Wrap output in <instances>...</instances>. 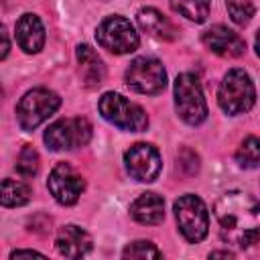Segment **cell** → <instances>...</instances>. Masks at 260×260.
<instances>
[{
  "instance_id": "cell-26",
  "label": "cell",
  "mask_w": 260,
  "mask_h": 260,
  "mask_svg": "<svg viewBox=\"0 0 260 260\" xmlns=\"http://www.w3.org/2000/svg\"><path fill=\"white\" fill-rule=\"evenodd\" d=\"M234 254L230 250H217V252H211L209 258H232Z\"/></svg>"
},
{
  "instance_id": "cell-23",
  "label": "cell",
  "mask_w": 260,
  "mask_h": 260,
  "mask_svg": "<svg viewBox=\"0 0 260 260\" xmlns=\"http://www.w3.org/2000/svg\"><path fill=\"white\" fill-rule=\"evenodd\" d=\"M228 12L236 24H248L254 16V4L252 0H225Z\"/></svg>"
},
{
  "instance_id": "cell-18",
  "label": "cell",
  "mask_w": 260,
  "mask_h": 260,
  "mask_svg": "<svg viewBox=\"0 0 260 260\" xmlns=\"http://www.w3.org/2000/svg\"><path fill=\"white\" fill-rule=\"evenodd\" d=\"M30 187L18 179H4L2 181V205L4 207H18L28 203Z\"/></svg>"
},
{
  "instance_id": "cell-16",
  "label": "cell",
  "mask_w": 260,
  "mask_h": 260,
  "mask_svg": "<svg viewBox=\"0 0 260 260\" xmlns=\"http://www.w3.org/2000/svg\"><path fill=\"white\" fill-rule=\"evenodd\" d=\"M130 215L144 225H156L165 219V201L156 193H142L130 205Z\"/></svg>"
},
{
  "instance_id": "cell-1",
  "label": "cell",
  "mask_w": 260,
  "mask_h": 260,
  "mask_svg": "<svg viewBox=\"0 0 260 260\" xmlns=\"http://www.w3.org/2000/svg\"><path fill=\"white\" fill-rule=\"evenodd\" d=\"M213 215L223 242L236 248L260 242V201L256 197L244 191H228L215 201Z\"/></svg>"
},
{
  "instance_id": "cell-8",
  "label": "cell",
  "mask_w": 260,
  "mask_h": 260,
  "mask_svg": "<svg viewBox=\"0 0 260 260\" xmlns=\"http://www.w3.org/2000/svg\"><path fill=\"white\" fill-rule=\"evenodd\" d=\"M43 138L51 150H73L91 140V124L85 118H61L45 130Z\"/></svg>"
},
{
  "instance_id": "cell-5",
  "label": "cell",
  "mask_w": 260,
  "mask_h": 260,
  "mask_svg": "<svg viewBox=\"0 0 260 260\" xmlns=\"http://www.w3.org/2000/svg\"><path fill=\"white\" fill-rule=\"evenodd\" d=\"M175 110L179 118L191 126H197L207 118V104L193 73H181L175 79Z\"/></svg>"
},
{
  "instance_id": "cell-27",
  "label": "cell",
  "mask_w": 260,
  "mask_h": 260,
  "mask_svg": "<svg viewBox=\"0 0 260 260\" xmlns=\"http://www.w3.org/2000/svg\"><path fill=\"white\" fill-rule=\"evenodd\" d=\"M256 53H258V57H260V30H258V35H256Z\"/></svg>"
},
{
  "instance_id": "cell-19",
  "label": "cell",
  "mask_w": 260,
  "mask_h": 260,
  "mask_svg": "<svg viewBox=\"0 0 260 260\" xmlns=\"http://www.w3.org/2000/svg\"><path fill=\"white\" fill-rule=\"evenodd\" d=\"M171 8L193 22H203L209 14L211 0H169Z\"/></svg>"
},
{
  "instance_id": "cell-13",
  "label": "cell",
  "mask_w": 260,
  "mask_h": 260,
  "mask_svg": "<svg viewBox=\"0 0 260 260\" xmlns=\"http://www.w3.org/2000/svg\"><path fill=\"white\" fill-rule=\"evenodd\" d=\"M55 248L65 258H81L91 250V236L79 225H63L57 234Z\"/></svg>"
},
{
  "instance_id": "cell-4",
  "label": "cell",
  "mask_w": 260,
  "mask_h": 260,
  "mask_svg": "<svg viewBox=\"0 0 260 260\" xmlns=\"http://www.w3.org/2000/svg\"><path fill=\"white\" fill-rule=\"evenodd\" d=\"M59 106H61V98L55 91L45 87H35L26 91L16 104V120L22 130L30 132L37 126H41L45 120H49V116H53Z\"/></svg>"
},
{
  "instance_id": "cell-21",
  "label": "cell",
  "mask_w": 260,
  "mask_h": 260,
  "mask_svg": "<svg viewBox=\"0 0 260 260\" xmlns=\"http://www.w3.org/2000/svg\"><path fill=\"white\" fill-rule=\"evenodd\" d=\"M16 171L20 177L24 179H30L39 173V152L30 146V144H24L22 150L18 152V158H16Z\"/></svg>"
},
{
  "instance_id": "cell-6",
  "label": "cell",
  "mask_w": 260,
  "mask_h": 260,
  "mask_svg": "<svg viewBox=\"0 0 260 260\" xmlns=\"http://www.w3.org/2000/svg\"><path fill=\"white\" fill-rule=\"evenodd\" d=\"M173 209H175L177 225H179V230H181V234L185 236L187 242L197 244L207 236L209 215H207V207L201 201V197H197L193 193L181 195L175 201Z\"/></svg>"
},
{
  "instance_id": "cell-14",
  "label": "cell",
  "mask_w": 260,
  "mask_h": 260,
  "mask_svg": "<svg viewBox=\"0 0 260 260\" xmlns=\"http://www.w3.org/2000/svg\"><path fill=\"white\" fill-rule=\"evenodd\" d=\"M16 41L24 53H39L45 45V26L37 14H22L16 20Z\"/></svg>"
},
{
  "instance_id": "cell-24",
  "label": "cell",
  "mask_w": 260,
  "mask_h": 260,
  "mask_svg": "<svg viewBox=\"0 0 260 260\" xmlns=\"http://www.w3.org/2000/svg\"><path fill=\"white\" fill-rule=\"evenodd\" d=\"M22 256H41V258H43V254H41V252H35V250H14V252L10 254L12 260L22 258Z\"/></svg>"
},
{
  "instance_id": "cell-17",
  "label": "cell",
  "mask_w": 260,
  "mask_h": 260,
  "mask_svg": "<svg viewBox=\"0 0 260 260\" xmlns=\"http://www.w3.org/2000/svg\"><path fill=\"white\" fill-rule=\"evenodd\" d=\"M138 24L144 32H148L150 37L154 39H160V41H173L177 37V28L175 24L162 14L158 12L156 8L152 6H146V8H140L138 10Z\"/></svg>"
},
{
  "instance_id": "cell-7",
  "label": "cell",
  "mask_w": 260,
  "mask_h": 260,
  "mask_svg": "<svg viewBox=\"0 0 260 260\" xmlns=\"http://www.w3.org/2000/svg\"><path fill=\"white\" fill-rule=\"evenodd\" d=\"M95 39L100 43V47H104L106 51L114 53V55H126L138 49V32L132 26V22L120 14L108 16L100 22L98 30H95Z\"/></svg>"
},
{
  "instance_id": "cell-9",
  "label": "cell",
  "mask_w": 260,
  "mask_h": 260,
  "mask_svg": "<svg viewBox=\"0 0 260 260\" xmlns=\"http://www.w3.org/2000/svg\"><path fill=\"white\" fill-rule=\"evenodd\" d=\"M126 83L138 93H160L167 87V71L154 57H136L126 69Z\"/></svg>"
},
{
  "instance_id": "cell-25",
  "label": "cell",
  "mask_w": 260,
  "mask_h": 260,
  "mask_svg": "<svg viewBox=\"0 0 260 260\" xmlns=\"http://www.w3.org/2000/svg\"><path fill=\"white\" fill-rule=\"evenodd\" d=\"M2 59H6V55H8V49H10V43H8V32H6V26H2Z\"/></svg>"
},
{
  "instance_id": "cell-11",
  "label": "cell",
  "mask_w": 260,
  "mask_h": 260,
  "mask_svg": "<svg viewBox=\"0 0 260 260\" xmlns=\"http://www.w3.org/2000/svg\"><path fill=\"white\" fill-rule=\"evenodd\" d=\"M47 187L57 203L61 205H73L77 203L79 195L85 189L83 177L69 165V162H57L53 171L49 173Z\"/></svg>"
},
{
  "instance_id": "cell-22",
  "label": "cell",
  "mask_w": 260,
  "mask_h": 260,
  "mask_svg": "<svg viewBox=\"0 0 260 260\" xmlns=\"http://www.w3.org/2000/svg\"><path fill=\"white\" fill-rule=\"evenodd\" d=\"M124 258H136V260H148V258H160L158 248L148 240H136L128 244L122 252Z\"/></svg>"
},
{
  "instance_id": "cell-20",
  "label": "cell",
  "mask_w": 260,
  "mask_h": 260,
  "mask_svg": "<svg viewBox=\"0 0 260 260\" xmlns=\"http://www.w3.org/2000/svg\"><path fill=\"white\" fill-rule=\"evenodd\" d=\"M236 160L244 169H254L260 165V138L248 136L236 150Z\"/></svg>"
},
{
  "instance_id": "cell-3",
  "label": "cell",
  "mask_w": 260,
  "mask_h": 260,
  "mask_svg": "<svg viewBox=\"0 0 260 260\" xmlns=\"http://www.w3.org/2000/svg\"><path fill=\"white\" fill-rule=\"evenodd\" d=\"M100 114L110 122L114 124L116 128L120 130H128V132H142L148 128V116L146 112L130 102L128 98L120 95V93H114V91H108L100 98Z\"/></svg>"
},
{
  "instance_id": "cell-15",
  "label": "cell",
  "mask_w": 260,
  "mask_h": 260,
  "mask_svg": "<svg viewBox=\"0 0 260 260\" xmlns=\"http://www.w3.org/2000/svg\"><path fill=\"white\" fill-rule=\"evenodd\" d=\"M77 63H79V75L87 89H93L102 85L106 77V65L102 57L89 47V45H77Z\"/></svg>"
},
{
  "instance_id": "cell-12",
  "label": "cell",
  "mask_w": 260,
  "mask_h": 260,
  "mask_svg": "<svg viewBox=\"0 0 260 260\" xmlns=\"http://www.w3.org/2000/svg\"><path fill=\"white\" fill-rule=\"evenodd\" d=\"M203 45L211 53H215L219 57H228V59L240 57L246 51L244 39L238 32H234L232 28L223 26V24H215L209 30H205L203 32Z\"/></svg>"
},
{
  "instance_id": "cell-2",
  "label": "cell",
  "mask_w": 260,
  "mask_h": 260,
  "mask_svg": "<svg viewBox=\"0 0 260 260\" xmlns=\"http://www.w3.org/2000/svg\"><path fill=\"white\" fill-rule=\"evenodd\" d=\"M217 102L219 108L230 116L250 112L256 102V89L250 75L244 69H230L219 83Z\"/></svg>"
},
{
  "instance_id": "cell-10",
  "label": "cell",
  "mask_w": 260,
  "mask_h": 260,
  "mask_svg": "<svg viewBox=\"0 0 260 260\" xmlns=\"http://www.w3.org/2000/svg\"><path fill=\"white\" fill-rule=\"evenodd\" d=\"M124 162H126V171L130 173V177L140 183H152L158 177L160 167H162L158 150L146 142L132 144L124 152Z\"/></svg>"
}]
</instances>
